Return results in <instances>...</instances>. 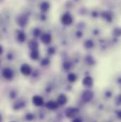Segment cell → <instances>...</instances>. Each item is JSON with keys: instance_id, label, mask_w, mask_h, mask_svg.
Wrapping results in <instances>:
<instances>
[{"instance_id": "2", "label": "cell", "mask_w": 121, "mask_h": 122, "mask_svg": "<svg viewBox=\"0 0 121 122\" xmlns=\"http://www.w3.org/2000/svg\"><path fill=\"white\" fill-rule=\"evenodd\" d=\"M93 93L90 90L85 91L82 94V100L84 102H90L91 99H93Z\"/></svg>"}, {"instance_id": "20", "label": "cell", "mask_w": 121, "mask_h": 122, "mask_svg": "<svg viewBox=\"0 0 121 122\" xmlns=\"http://www.w3.org/2000/svg\"><path fill=\"white\" fill-rule=\"evenodd\" d=\"M72 122H82V119H81V118H79V117H77V118H74V119H73Z\"/></svg>"}, {"instance_id": "6", "label": "cell", "mask_w": 121, "mask_h": 122, "mask_svg": "<svg viewBox=\"0 0 121 122\" xmlns=\"http://www.w3.org/2000/svg\"><path fill=\"white\" fill-rule=\"evenodd\" d=\"M13 71L9 68H5L3 70V77L6 80H11L13 77Z\"/></svg>"}, {"instance_id": "18", "label": "cell", "mask_w": 121, "mask_h": 122, "mask_svg": "<svg viewBox=\"0 0 121 122\" xmlns=\"http://www.w3.org/2000/svg\"><path fill=\"white\" fill-rule=\"evenodd\" d=\"M40 8H41V9H42L43 11H47V10L49 9V4H48V3L45 2V3L42 4Z\"/></svg>"}, {"instance_id": "1", "label": "cell", "mask_w": 121, "mask_h": 122, "mask_svg": "<svg viewBox=\"0 0 121 122\" xmlns=\"http://www.w3.org/2000/svg\"><path fill=\"white\" fill-rule=\"evenodd\" d=\"M77 114H78V110L76 108H68L65 112V114L67 117L69 119H74V117L77 116Z\"/></svg>"}, {"instance_id": "14", "label": "cell", "mask_w": 121, "mask_h": 122, "mask_svg": "<svg viewBox=\"0 0 121 122\" xmlns=\"http://www.w3.org/2000/svg\"><path fill=\"white\" fill-rule=\"evenodd\" d=\"M30 57L32 59H37L38 58V50H33L32 51L31 53H30Z\"/></svg>"}, {"instance_id": "5", "label": "cell", "mask_w": 121, "mask_h": 122, "mask_svg": "<svg viewBox=\"0 0 121 122\" xmlns=\"http://www.w3.org/2000/svg\"><path fill=\"white\" fill-rule=\"evenodd\" d=\"M72 22V16L68 14H65L62 16V23L64 25H69Z\"/></svg>"}, {"instance_id": "16", "label": "cell", "mask_w": 121, "mask_h": 122, "mask_svg": "<svg viewBox=\"0 0 121 122\" xmlns=\"http://www.w3.org/2000/svg\"><path fill=\"white\" fill-rule=\"evenodd\" d=\"M25 35L24 33H19L18 35V40L20 41V42H24L25 41Z\"/></svg>"}, {"instance_id": "10", "label": "cell", "mask_w": 121, "mask_h": 122, "mask_svg": "<svg viewBox=\"0 0 121 122\" xmlns=\"http://www.w3.org/2000/svg\"><path fill=\"white\" fill-rule=\"evenodd\" d=\"M41 41H42L44 43H45V44L50 43V41H51V36H50L49 34L45 33V34H44V35L42 36V37H41Z\"/></svg>"}, {"instance_id": "7", "label": "cell", "mask_w": 121, "mask_h": 122, "mask_svg": "<svg viewBox=\"0 0 121 122\" xmlns=\"http://www.w3.org/2000/svg\"><path fill=\"white\" fill-rule=\"evenodd\" d=\"M46 107L48 109H50V110H55L56 109L58 108V106H59V104L58 103V102H55V101H49L48 102L46 103L45 104Z\"/></svg>"}, {"instance_id": "3", "label": "cell", "mask_w": 121, "mask_h": 122, "mask_svg": "<svg viewBox=\"0 0 121 122\" xmlns=\"http://www.w3.org/2000/svg\"><path fill=\"white\" fill-rule=\"evenodd\" d=\"M33 103L35 106L36 107H41L44 104V100L43 99L42 97L38 96V95H35L33 97Z\"/></svg>"}, {"instance_id": "22", "label": "cell", "mask_w": 121, "mask_h": 122, "mask_svg": "<svg viewBox=\"0 0 121 122\" xmlns=\"http://www.w3.org/2000/svg\"><path fill=\"white\" fill-rule=\"evenodd\" d=\"M117 117H118V118L119 119H121V110L118 111V112H117Z\"/></svg>"}, {"instance_id": "21", "label": "cell", "mask_w": 121, "mask_h": 122, "mask_svg": "<svg viewBox=\"0 0 121 122\" xmlns=\"http://www.w3.org/2000/svg\"><path fill=\"white\" fill-rule=\"evenodd\" d=\"M40 34V31L38 30V29H35V30H34V35L35 36H38Z\"/></svg>"}, {"instance_id": "13", "label": "cell", "mask_w": 121, "mask_h": 122, "mask_svg": "<svg viewBox=\"0 0 121 122\" xmlns=\"http://www.w3.org/2000/svg\"><path fill=\"white\" fill-rule=\"evenodd\" d=\"M67 80H68L69 82H74V81L77 80V77H76V75H75L74 74L71 73V74H69V75L67 76Z\"/></svg>"}, {"instance_id": "17", "label": "cell", "mask_w": 121, "mask_h": 122, "mask_svg": "<svg viewBox=\"0 0 121 122\" xmlns=\"http://www.w3.org/2000/svg\"><path fill=\"white\" fill-rule=\"evenodd\" d=\"M115 104H116V106H121V94H119V95L116 98Z\"/></svg>"}, {"instance_id": "11", "label": "cell", "mask_w": 121, "mask_h": 122, "mask_svg": "<svg viewBox=\"0 0 121 122\" xmlns=\"http://www.w3.org/2000/svg\"><path fill=\"white\" fill-rule=\"evenodd\" d=\"M29 46L32 51L33 50H38V43L35 41H30V43H29Z\"/></svg>"}, {"instance_id": "15", "label": "cell", "mask_w": 121, "mask_h": 122, "mask_svg": "<svg viewBox=\"0 0 121 122\" xmlns=\"http://www.w3.org/2000/svg\"><path fill=\"white\" fill-rule=\"evenodd\" d=\"M22 107H24V103H23L22 102H17L14 104V109H19Z\"/></svg>"}, {"instance_id": "4", "label": "cell", "mask_w": 121, "mask_h": 122, "mask_svg": "<svg viewBox=\"0 0 121 122\" xmlns=\"http://www.w3.org/2000/svg\"><path fill=\"white\" fill-rule=\"evenodd\" d=\"M21 72L24 75H29L31 72V68L28 64H24L21 67Z\"/></svg>"}, {"instance_id": "12", "label": "cell", "mask_w": 121, "mask_h": 122, "mask_svg": "<svg viewBox=\"0 0 121 122\" xmlns=\"http://www.w3.org/2000/svg\"><path fill=\"white\" fill-rule=\"evenodd\" d=\"M18 23L19 25H21V26L25 25L27 23V18L25 16H22L19 17Z\"/></svg>"}, {"instance_id": "23", "label": "cell", "mask_w": 121, "mask_h": 122, "mask_svg": "<svg viewBox=\"0 0 121 122\" xmlns=\"http://www.w3.org/2000/svg\"><path fill=\"white\" fill-rule=\"evenodd\" d=\"M89 44H92V42H91V41H89ZM92 46H93V45H90V46L89 47V46H88V44H86V46H87V48H90V47H92Z\"/></svg>"}, {"instance_id": "9", "label": "cell", "mask_w": 121, "mask_h": 122, "mask_svg": "<svg viewBox=\"0 0 121 122\" xmlns=\"http://www.w3.org/2000/svg\"><path fill=\"white\" fill-rule=\"evenodd\" d=\"M57 102L60 105H64L67 102V97L65 96V94H60L58 97Z\"/></svg>"}, {"instance_id": "8", "label": "cell", "mask_w": 121, "mask_h": 122, "mask_svg": "<svg viewBox=\"0 0 121 122\" xmlns=\"http://www.w3.org/2000/svg\"><path fill=\"white\" fill-rule=\"evenodd\" d=\"M82 83H83V85L85 87L90 88L93 86V79L91 78V77H86L83 80Z\"/></svg>"}, {"instance_id": "19", "label": "cell", "mask_w": 121, "mask_h": 122, "mask_svg": "<svg viewBox=\"0 0 121 122\" xmlns=\"http://www.w3.org/2000/svg\"><path fill=\"white\" fill-rule=\"evenodd\" d=\"M26 119H27L28 121H31V120L33 119L34 117H33V115L32 114H28L26 115Z\"/></svg>"}, {"instance_id": "24", "label": "cell", "mask_w": 121, "mask_h": 122, "mask_svg": "<svg viewBox=\"0 0 121 122\" xmlns=\"http://www.w3.org/2000/svg\"></svg>"}]
</instances>
